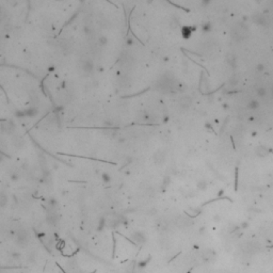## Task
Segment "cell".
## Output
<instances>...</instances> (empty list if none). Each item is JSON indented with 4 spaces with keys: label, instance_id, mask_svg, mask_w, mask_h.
<instances>
[{
    "label": "cell",
    "instance_id": "obj_3",
    "mask_svg": "<svg viewBox=\"0 0 273 273\" xmlns=\"http://www.w3.org/2000/svg\"><path fill=\"white\" fill-rule=\"evenodd\" d=\"M81 67L83 71H91L93 68V63L91 61H89V60H83V61L81 62Z\"/></svg>",
    "mask_w": 273,
    "mask_h": 273
},
{
    "label": "cell",
    "instance_id": "obj_4",
    "mask_svg": "<svg viewBox=\"0 0 273 273\" xmlns=\"http://www.w3.org/2000/svg\"><path fill=\"white\" fill-rule=\"evenodd\" d=\"M8 203V199H7V195L3 193H0V207H3L7 205Z\"/></svg>",
    "mask_w": 273,
    "mask_h": 273
},
{
    "label": "cell",
    "instance_id": "obj_1",
    "mask_svg": "<svg viewBox=\"0 0 273 273\" xmlns=\"http://www.w3.org/2000/svg\"><path fill=\"white\" fill-rule=\"evenodd\" d=\"M15 241L19 247H26L29 243V233L25 230H19L16 233Z\"/></svg>",
    "mask_w": 273,
    "mask_h": 273
},
{
    "label": "cell",
    "instance_id": "obj_2",
    "mask_svg": "<svg viewBox=\"0 0 273 273\" xmlns=\"http://www.w3.org/2000/svg\"><path fill=\"white\" fill-rule=\"evenodd\" d=\"M131 238L133 239V241H135L137 243H143L145 242V236H144V234L141 232H135L132 234V236H131Z\"/></svg>",
    "mask_w": 273,
    "mask_h": 273
}]
</instances>
